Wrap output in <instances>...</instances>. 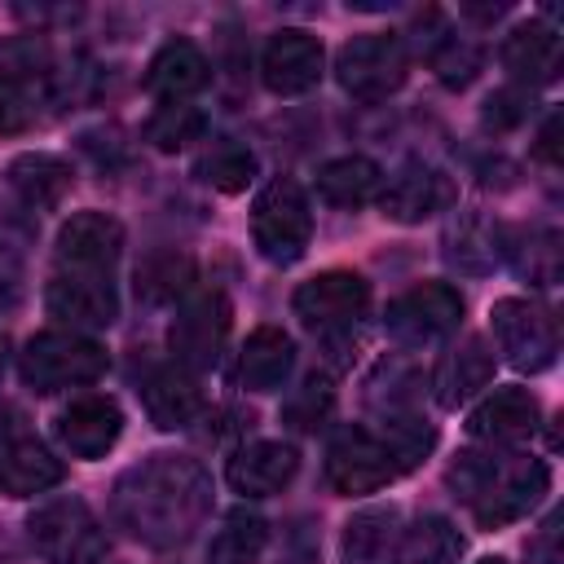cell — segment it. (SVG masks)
Returning a JSON list of instances; mask_svg holds the SVG:
<instances>
[{
	"mask_svg": "<svg viewBox=\"0 0 564 564\" xmlns=\"http://www.w3.org/2000/svg\"><path fill=\"white\" fill-rule=\"evenodd\" d=\"M212 511V476L189 454H150L115 480L110 516L145 546H181Z\"/></svg>",
	"mask_w": 564,
	"mask_h": 564,
	"instance_id": "cell-1",
	"label": "cell"
},
{
	"mask_svg": "<svg viewBox=\"0 0 564 564\" xmlns=\"http://www.w3.org/2000/svg\"><path fill=\"white\" fill-rule=\"evenodd\" d=\"M449 485L471 502L480 529L524 520L551 489V467L529 454H463L449 467Z\"/></svg>",
	"mask_w": 564,
	"mask_h": 564,
	"instance_id": "cell-2",
	"label": "cell"
},
{
	"mask_svg": "<svg viewBox=\"0 0 564 564\" xmlns=\"http://www.w3.org/2000/svg\"><path fill=\"white\" fill-rule=\"evenodd\" d=\"M26 533L44 564H97L110 551V538L93 516V507L70 494L35 507L26 520Z\"/></svg>",
	"mask_w": 564,
	"mask_h": 564,
	"instance_id": "cell-3",
	"label": "cell"
},
{
	"mask_svg": "<svg viewBox=\"0 0 564 564\" xmlns=\"http://www.w3.org/2000/svg\"><path fill=\"white\" fill-rule=\"evenodd\" d=\"M308 238H313L308 194L291 176L269 181L251 203V242H256V251L269 264H295L308 251Z\"/></svg>",
	"mask_w": 564,
	"mask_h": 564,
	"instance_id": "cell-4",
	"label": "cell"
},
{
	"mask_svg": "<svg viewBox=\"0 0 564 564\" xmlns=\"http://www.w3.org/2000/svg\"><path fill=\"white\" fill-rule=\"evenodd\" d=\"M106 366H110L106 348L88 335H75V330H44V335L26 339V348L18 357V375L35 392L93 383L106 375Z\"/></svg>",
	"mask_w": 564,
	"mask_h": 564,
	"instance_id": "cell-5",
	"label": "cell"
},
{
	"mask_svg": "<svg viewBox=\"0 0 564 564\" xmlns=\"http://www.w3.org/2000/svg\"><path fill=\"white\" fill-rule=\"evenodd\" d=\"M405 70H410V53H405V40L392 31L352 35L335 57V75H339L344 93H352L357 101L392 97L405 84Z\"/></svg>",
	"mask_w": 564,
	"mask_h": 564,
	"instance_id": "cell-6",
	"label": "cell"
},
{
	"mask_svg": "<svg viewBox=\"0 0 564 564\" xmlns=\"http://www.w3.org/2000/svg\"><path fill=\"white\" fill-rule=\"evenodd\" d=\"M489 330L498 339V352L516 366V370H546L560 352V330H555V317L538 304V300H520V295H507L489 308Z\"/></svg>",
	"mask_w": 564,
	"mask_h": 564,
	"instance_id": "cell-7",
	"label": "cell"
},
{
	"mask_svg": "<svg viewBox=\"0 0 564 564\" xmlns=\"http://www.w3.org/2000/svg\"><path fill=\"white\" fill-rule=\"evenodd\" d=\"M401 476L392 449L370 432V427H339L326 445V480L344 498L379 494Z\"/></svg>",
	"mask_w": 564,
	"mask_h": 564,
	"instance_id": "cell-8",
	"label": "cell"
},
{
	"mask_svg": "<svg viewBox=\"0 0 564 564\" xmlns=\"http://www.w3.org/2000/svg\"><path fill=\"white\" fill-rule=\"evenodd\" d=\"M229 322L234 308L220 291H189L172 317V361H181L185 370H207L216 366L225 339H229Z\"/></svg>",
	"mask_w": 564,
	"mask_h": 564,
	"instance_id": "cell-9",
	"label": "cell"
},
{
	"mask_svg": "<svg viewBox=\"0 0 564 564\" xmlns=\"http://www.w3.org/2000/svg\"><path fill=\"white\" fill-rule=\"evenodd\" d=\"M388 330L401 339V344H432V339H445L458 330L463 322V295L458 286L449 282H419L410 286L405 295H397L383 313Z\"/></svg>",
	"mask_w": 564,
	"mask_h": 564,
	"instance_id": "cell-10",
	"label": "cell"
},
{
	"mask_svg": "<svg viewBox=\"0 0 564 564\" xmlns=\"http://www.w3.org/2000/svg\"><path fill=\"white\" fill-rule=\"evenodd\" d=\"M366 304H370V282L352 269H326L300 282V291L291 295V308L308 330H344L366 313Z\"/></svg>",
	"mask_w": 564,
	"mask_h": 564,
	"instance_id": "cell-11",
	"label": "cell"
},
{
	"mask_svg": "<svg viewBox=\"0 0 564 564\" xmlns=\"http://www.w3.org/2000/svg\"><path fill=\"white\" fill-rule=\"evenodd\" d=\"M44 308L66 322L75 335L84 330H106L115 317H119V295H115V282L110 273H70V269H57L48 291H44Z\"/></svg>",
	"mask_w": 564,
	"mask_h": 564,
	"instance_id": "cell-12",
	"label": "cell"
},
{
	"mask_svg": "<svg viewBox=\"0 0 564 564\" xmlns=\"http://www.w3.org/2000/svg\"><path fill=\"white\" fill-rule=\"evenodd\" d=\"M322 66H326V53H322V40L300 31V26H286L278 31L269 44H264V57H260V79L269 93L278 97H300L308 93L317 79H322Z\"/></svg>",
	"mask_w": 564,
	"mask_h": 564,
	"instance_id": "cell-13",
	"label": "cell"
},
{
	"mask_svg": "<svg viewBox=\"0 0 564 564\" xmlns=\"http://www.w3.org/2000/svg\"><path fill=\"white\" fill-rule=\"evenodd\" d=\"M119 251H123V225L106 212H75L57 229V269L110 273Z\"/></svg>",
	"mask_w": 564,
	"mask_h": 564,
	"instance_id": "cell-14",
	"label": "cell"
},
{
	"mask_svg": "<svg viewBox=\"0 0 564 564\" xmlns=\"http://www.w3.org/2000/svg\"><path fill=\"white\" fill-rule=\"evenodd\" d=\"M141 405H145L150 423L163 432L189 427L203 414V388H198L194 370H185L181 361H159L141 375Z\"/></svg>",
	"mask_w": 564,
	"mask_h": 564,
	"instance_id": "cell-15",
	"label": "cell"
},
{
	"mask_svg": "<svg viewBox=\"0 0 564 564\" xmlns=\"http://www.w3.org/2000/svg\"><path fill=\"white\" fill-rule=\"evenodd\" d=\"M119 432H123V410H119L115 397H101V392L75 397L57 414V441L75 458H101L106 449H115Z\"/></svg>",
	"mask_w": 564,
	"mask_h": 564,
	"instance_id": "cell-16",
	"label": "cell"
},
{
	"mask_svg": "<svg viewBox=\"0 0 564 564\" xmlns=\"http://www.w3.org/2000/svg\"><path fill=\"white\" fill-rule=\"evenodd\" d=\"M300 471V454L286 441H251L229 458V485L242 498H269L282 494Z\"/></svg>",
	"mask_w": 564,
	"mask_h": 564,
	"instance_id": "cell-17",
	"label": "cell"
},
{
	"mask_svg": "<svg viewBox=\"0 0 564 564\" xmlns=\"http://www.w3.org/2000/svg\"><path fill=\"white\" fill-rule=\"evenodd\" d=\"M538 397L529 388H494L471 414H467V432L476 441H494V445H511L538 432Z\"/></svg>",
	"mask_w": 564,
	"mask_h": 564,
	"instance_id": "cell-18",
	"label": "cell"
},
{
	"mask_svg": "<svg viewBox=\"0 0 564 564\" xmlns=\"http://www.w3.org/2000/svg\"><path fill=\"white\" fill-rule=\"evenodd\" d=\"M445 203H449V181L436 167H423V163H405L401 172H392L388 185H379L383 216H392L401 225H414V220L441 212Z\"/></svg>",
	"mask_w": 564,
	"mask_h": 564,
	"instance_id": "cell-19",
	"label": "cell"
},
{
	"mask_svg": "<svg viewBox=\"0 0 564 564\" xmlns=\"http://www.w3.org/2000/svg\"><path fill=\"white\" fill-rule=\"evenodd\" d=\"M207 79H212V66H207L203 48L189 40H167L145 66V93H154L163 106L194 97Z\"/></svg>",
	"mask_w": 564,
	"mask_h": 564,
	"instance_id": "cell-20",
	"label": "cell"
},
{
	"mask_svg": "<svg viewBox=\"0 0 564 564\" xmlns=\"http://www.w3.org/2000/svg\"><path fill=\"white\" fill-rule=\"evenodd\" d=\"M66 463L35 436H18L0 449V489L9 498H35L53 485H62Z\"/></svg>",
	"mask_w": 564,
	"mask_h": 564,
	"instance_id": "cell-21",
	"label": "cell"
},
{
	"mask_svg": "<svg viewBox=\"0 0 564 564\" xmlns=\"http://www.w3.org/2000/svg\"><path fill=\"white\" fill-rule=\"evenodd\" d=\"M295 366V339L282 326H256L238 352V379L247 392H278Z\"/></svg>",
	"mask_w": 564,
	"mask_h": 564,
	"instance_id": "cell-22",
	"label": "cell"
},
{
	"mask_svg": "<svg viewBox=\"0 0 564 564\" xmlns=\"http://www.w3.org/2000/svg\"><path fill=\"white\" fill-rule=\"evenodd\" d=\"M560 31L546 22H524L502 40V66L520 79V84H551L560 75Z\"/></svg>",
	"mask_w": 564,
	"mask_h": 564,
	"instance_id": "cell-23",
	"label": "cell"
},
{
	"mask_svg": "<svg viewBox=\"0 0 564 564\" xmlns=\"http://www.w3.org/2000/svg\"><path fill=\"white\" fill-rule=\"evenodd\" d=\"M489 379H494V352L485 348V339L467 335L458 348H449L441 357L432 383H436V401L445 410H458L467 397H476L480 388H489Z\"/></svg>",
	"mask_w": 564,
	"mask_h": 564,
	"instance_id": "cell-24",
	"label": "cell"
},
{
	"mask_svg": "<svg viewBox=\"0 0 564 564\" xmlns=\"http://www.w3.org/2000/svg\"><path fill=\"white\" fill-rule=\"evenodd\" d=\"M9 189L31 212H53L70 189V163L57 154H22L9 163Z\"/></svg>",
	"mask_w": 564,
	"mask_h": 564,
	"instance_id": "cell-25",
	"label": "cell"
},
{
	"mask_svg": "<svg viewBox=\"0 0 564 564\" xmlns=\"http://www.w3.org/2000/svg\"><path fill=\"white\" fill-rule=\"evenodd\" d=\"M379 185H383V172L366 154H344V159H330L317 167V194L330 207H361V203L379 198Z\"/></svg>",
	"mask_w": 564,
	"mask_h": 564,
	"instance_id": "cell-26",
	"label": "cell"
},
{
	"mask_svg": "<svg viewBox=\"0 0 564 564\" xmlns=\"http://www.w3.org/2000/svg\"><path fill=\"white\" fill-rule=\"evenodd\" d=\"M458 555H463V533L445 516H419L401 533L392 564H458Z\"/></svg>",
	"mask_w": 564,
	"mask_h": 564,
	"instance_id": "cell-27",
	"label": "cell"
},
{
	"mask_svg": "<svg viewBox=\"0 0 564 564\" xmlns=\"http://www.w3.org/2000/svg\"><path fill=\"white\" fill-rule=\"evenodd\" d=\"M194 282V260L185 251H154L137 269V295L150 304H172L185 300Z\"/></svg>",
	"mask_w": 564,
	"mask_h": 564,
	"instance_id": "cell-28",
	"label": "cell"
},
{
	"mask_svg": "<svg viewBox=\"0 0 564 564\" xmlns=\"http://www.w3.org/2000/svg\"><path fill=\"white\" fill-rule=\"evenodd\" d=\"M264 542H269L264 520H260L256 511L238 507V511H229L225 524L216 529V538H212V546H207V560H212V564H256L260 551H264Z\"/></svg>",
	"mask_w": 564,
	"mask_h": 564,
	"instance_id": "cell-29",
	"label": "cell"
},
{
	"mask_svg": "<svg viewBox=\"0 0 564 564\" xmlns=\"http://www.w3.org/2000/svg\"><path fill=\"white\" fill-rule=\"evenodd\" d=\"M392 524H397V507H366L348 520L344 529V564H383L388 546H392Z\"/></svg>",
	"mask_w": 564,
	"mask_h": 564,
	"instance_id": "cell-30",
	"label": "cell"
},
{
	"mask_svg": "<svg viewBox=\"0 0 564 564\" xmlns=\"http://www.w3.org/2000/svg\"><path fill=\"white\" fill-rule=\"evenodd\" d=\"M198 176H203L212 189H220V194H238V189H247L251 176H256V154H251L247 145L229 141V137H220L216 145L203 150Z\"/></svg>",
	"mask_w": 564,
	"mask_h": 564,
	"instance_id": "cell-31",
	"label": "cell"
},
{
	"mask_svg": "<svg viewBox=\"0 0 564 564\" xmlns=\"http://www.w3.org/2000/svg\"><path fill=\"white\" fill-rule=\"evenodd\" d=\"M480 57H485L480 44H471L467 35H454L449 26H441V31L432 35V44H427V62H432L436 79L449 84V88L471 84L476 70H480Z\"/></svg>",
	"mask_w": 564,
	"mask_h": 564,
	"instance_id": "cell-32",
	"label": "cell"
},
{
	"mask_svg": "<svg viewBox=\"0 0 564 564\" xmlns=\"http://www.w3.org/2000/svg\"><path fill=\"white\" fill-rule=\"evenodd\" d=\"M203 128H207V115H203L198 106H189V101H172V106H163V110L145 123V141H150L154 150L172 154V150L198 141Z\"/></svg>",
	"mask_w": 564,
	"mask_h": 564,
	"instance_id": "cell-33",
	"label": "cell"
},
{
	"mask_svg": "<svg viewBox=\"0 0 564 564\" xmlns=\"http://www.w3.org/2000/svg\"><path fill=\"white\" fill-rule=\"evenodd\" d=\"M330 405H335V392H330V379L326 375H308L304 379V388L286 401V423L291 427H300V432H313L326 414H330Z\"/></svg>",
	"mask_w": 564,
	"mask_h": 564,
	"instance_id": "cell-34",
	"label": "cell"
},
{
	"mask_svg": "<svg viewBox=\"0 0 564 564\" xmlns=\"http://www.w3.org/2000/svg\"><path fill=\"white\" fill-rule=\"evenodd\" d=\"M35 123V93L18 75H0V137L26 132Z\"/></svg>",
	"mask_w": 564,
	"mask_h": 564,
	"instance_id": "cell-35",
	"label": "cell"
},
{
	"mask_svg": "<svg viewBox=\"0 0 564 564\" xmlns=\"http://www.w3.org/2000/svg\"><path fill=\"white\" fill-rule=\"evenodd\" d=\"M520 273L529 278V282H538V286H551L555 278H560V238L551 234V229H542V234H533L524 247H520Z\"/></svg>",
	"mask_w": 564,
	"mask_h": 564,
	"instance_id": "cell-36",
	"label": "cell"
},
{
	"mask_svg": "<svg viewBox=\"0 0 564 564\" xmlns=\"http://www.w3.org/2000/svg\"><path fill=\"white\" fill-rule=\"evenodd\" d=\"M520 119H529V93L524 88H502L485 101V123L489 128H516Z\"/></svg>",
	"mask_w": 564,
	"mask_h": 564,
	"instance_id": "cell-37",
	"label": "cell"
},
{
	"mask_svg": "<svg viewBox=\"0 0 564 564\" xmlns=\"http://www.w3.org/2000/svg\"><path fill=\"white\" fill-rule=\"evenodd\" d=\"M22 295V260L9 242H0V308H9Z\"/></svg>",
	"mask_w": 564,
	"mask_h": 564,
	"instance_id": "cell-38",
	"label": "cell"
},
{
	"mask_svg": "<svg viewBox=\"0 0 564 564\" xmlns=\"http://www.w3.org/2000/svg\"><path fill=\"white\" fill-rule=\"evenodd\" d=\"M555 128H560V115H551V119H546V128H542V137H538V154H542L546 163H555V159H560V150H555Z\"/></svg>",
	"mask_w": 564,
	"mask_h": 564,
	"instance_id": "cell-39",
	"label": "cell"
},
{
	"mask_svg": "<svg viewBox=\"0 0 564 564\" xmlns=\"http://www.w3.org/2000/svg\"><path fill=\"white\" fill-rule=\"evenodd\" d=\"M4 366H9V335L0 330V379H4Z\"/></svg>",
	"mask_w": 564,
	"mask_h": 564,
	"instance_id": "cell-40",
	"label": "cell"
},
{
	"mask_svg": "<svg viewBox=\"0 0 564 564\" xmlns=\"http://www.w3.org/2000/svg\"><path fill=\"white\" fill-rule=\"evenodd\" d=\"M476 564H507L502 555H489V560H476Z\"/></svg>",
	"mask_w": 564,
	"mask_h": 564,
	"instance_id": "cell-41",
	"label": "cell"
}]
</instances>
